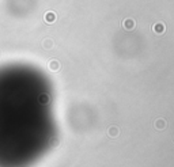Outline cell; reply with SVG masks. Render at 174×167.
I'll return each instance as SVG.
<instances>
[{
	"instance_id": "obj_1",
	"label": "cell",
	"mask_w": 174,
	"mask_h": 167,
	"mask_svg": "<svg viewBox=\"0 0 174 167\" xmlns=\"http://www.w3.org/2000/svg\"><path fill=\"white\" fill-rule=\"evenodd\" d=\"M55 92L45 73L25 63L0 67V167H33L57 141Z\"/></svg>"
}]
</instances>
